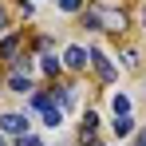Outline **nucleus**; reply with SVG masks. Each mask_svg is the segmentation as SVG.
<instances>
[{"label":"nucleus","mask_w":146,"mask_h":146,"mask_svg":"<svg viewBox=\"0 0 146 146\" xmlns=\"http://www.w3.org/2000/svg\"><path fill=\"white\" fill-rule=\"evenodd\" d=\"M44 122H48V126H59V122H63V111H59L55 103H48V107H44Z\"/></svg>","instance_id":"20e7f679"},{"label":"nucleus","mask_w":146,"mask_h":146,"mask_svg":"<svg viewBox=\"0 0 146 146\" xmlns=\"http://www.w3.org/2000/svg\"><path fill=\"white\" fill-rule=\"evenodd\" d=\"M87 28H107V32H122L126 28V16L119 8H91L87 12Z\"/></svg>","instance_id":"f257e3e1"},{"label":"nucleus","mask_w":146,"mask_h":146,"mask_svg":"<svg viewBox=\"0 0 146 146\" xmlns=\"http://www.w3.org/2000/svg\"><path fill=\"white\" fill-rule=\"evenodd\" d=\"M8 83H12V91H20V95H24V91H32V83H28V75H12Z\"/></svg>","instance_id":"6e6552de"},{"label":"nucleus","mask_w":146,"mask_h":146,"mask_svg":"<svg viewBox=\"0 0 146 146\" xmlns=\"http://www.w3.org/2000/svg\"><path fill=\"white\" fill-rule=\"evenodd\" d=\"M16 44H20V36H8V40L0 44V55H12V51H16Z\"/></svg>","instance_id":"1a4fd4ad"},{"label":"nucleus","mask_w":146,"mask_h":146,"mask_svg":"<svg viewBox=\"0 0 146 146\" xmlns=\"http://www.w3.org/2000/svg\"><path fill=\"white\" fill-rule=\"evenodd\" d=\"M0 24H4V12H0Z\"/></svg>","instance_id":"f8f14e48"},{"label":"nucleus","mask_w":146,"mask_h":146,"mask_svg":"<svg viewBox=\"0 0 146 146\" xmlns=\"http://www.w3.org/2000/svg\"><path fill=\"white\" fill-rule=\"evenodd\" d=\"M0 130H4V134H24L28 122H24V115H4V119H0Z\"/></svg>","instance_id":"f03ea898"},{"label":"nucleus","mask_w":146,"mask_h":146,"mask_svg":"<svg viewBox=\"0 0 146 146\" xmlns=\"http://www.w3.org/2000/svg\"><path fill=\"white\" fill-rule=\"evenodd\" d=\"M111 126H115V134H130V130H134L130 115H115V122H111Z\"/></svg>","instance_id":"423d86ee"},{"label":"nucleus","mask_w":146,"mask_h":146,"mask_svg":"<svg viewBox=\"0 0 146 146\" xmlns=\"http://www.w3.org/2000/svg\"><path fill=\"white\" fill-rule=\"evenodd\" d=\"M87 63V51L83 48H67V67H83Z\"/></svg>","instance_id":"39448f33"},{"label":"nucleus","mask_w":146,"mask_h":146,"mask_svg":"<svg viewBox=\"0 0 146 146\" xmlns=\"http://www.w3.org/2000/svg\"><path fill=\"white\" fill-rule=\"evenodd\" d=\"M91 59H95V71L103 75V79H107V83H111V79H115V67H111V59H107V55H103V51H91Z\"/></svg>","instance_id":"7ed1b4c3"},{"label":"nucleus","mask_w":146,"mask_h":146,"mask_svg":"<svg viewBox=\"0 0 146 146\" xmlns=\"http://www.w3.org/2000/svg\"><path fill=\"white\" fill-rule=\"evenodd\" d=\"M59 8L63 12H79V0H59Z\"/></svg>","instance_id":"9d476101"},{"label":"nucleus","mask_w":146,"mask_h":146,"mask_svg":"<svg viewBox=\"0 0 146 146\" xmlns=\"http://www.w3.org/2000/svg\"><path fill=\"white\" fill-rule=\"evenodd\" d=\"M111 107H115V115H130V99H126V95H115Z\"/></svg>","instance_id":"0eeeda50"},{"label":"nucleus","mask_w":146,"mask_h":146,"mask_svg":"<svg viewBox=\"0 0 146 146\" xmlns=\"http://www.w3.org/2000/svg\"><path fill=\"white\" fill-rule=\"evenodd\" d=\"M0 146H4V138H0Z\"/></svg>","instance_id":"ddd939ff"},{"label":"nucleus","mask_w":146,"mask_h":146,"mask_svg":"<svg viewBox=\"0 0 146 146\" xmlns=\"http://www.w3.org/2000/svg\"><path fill=\"white\" fill-rule=\"evenodd\" d=\"M142 24H146V8H142Z\"/></svg>","instance_id":"9b49d317"}]
</instances>
